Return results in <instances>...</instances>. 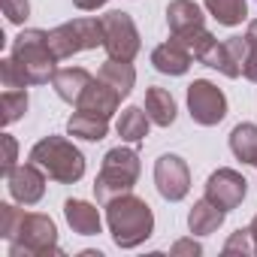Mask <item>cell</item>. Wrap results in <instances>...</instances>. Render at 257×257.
I'll return each mask as SVG.
<instances>
[{
    "label": "cell",
    "mask_w": 257,
    "mask_h": 257,
    "mask_svg": "<svg viewBox=\"0 0 257 257\" xmlns=\"http://www.w3.org/2000/svg\"><path fill=\"white\" fill-rule=\"evenodd\" d=\"M31 161L43 167L52 182L73 185L85 176V155L64 137H46L31 149Z\"/></svg>",
    "instance_id": "277c9868"
},
{
    "label": "cell",
    "mask_w": 257,
    "mask_h": 257,
    "mask_svg": "<svg viewBox=\"0 0 257 257\" xmlns=\"http://www.w3.org/2000/svg\"><path fill=\"white\" fill-rule=\"evenodd\" d=\"M16 161H19V143H16V137L4 134V176L16 170Z\"/></svg>",
    "instance_id": "4dcf8cb0"
},
{
    "label": "cell",
    "mask_w": 257,
    "mask_h": 257,
    "mask_svg": "<svg viewBox=\"0 0 257 257\" xmlns=\"http://www.w3.org/2000/svg\"><path fill=\"white\" fill-rule=\"evenodd\" d=\"M224 254H257L251 230H248V227H242V230L230 233V239L224 242Z\"/></svg>",
    "instance_id": "484cf974"
},
{
    "label": "cell",
    "mask_w": 257,
    "mask_h": 257,
    "mask_svg": "<svg viewBox=\"0 0 257 257\" xmlns=\"http://www.w3.org/2000/svg\"><path fill=\"white\" fill-rule=\"evenodd\" d=\"M19 221H22V209H16L13 203H0V236H4L7 242L16 233Z\"/></svg>",
    "instance_id": "83f0119b"
},
{
    "label": "cell",
    "mask_w": 257,
    "mask_h": 257,
    "mask_svg": "<svg viewBox=\"0 0 257 257\" xmlns=\"http://www.w3.org/2000/svg\"><path fill=\"white\" fill-rule=\"evenodd\" d=\"M73 4H76L79 10L91 13V10H100V7H106V0H73Z\"/></svg>",
    "instance_id": "d6a6232c"
},
{
    "label": "cell",
    "mask_w": 257,
    "mask_h": 257,
    "mask_svg": "<svg viewBox=\"0 0 257 257\" xmlns=\"http://www.w3.org/2000/svg\"><path fill=\"white\" fill-rule=\"evenodd\" d=\"M188 112L197 124L203 127H215L224 121L227 115V97L218 85H212L209 79H194L188 85Z\"/></svg>",
    "instance_id": "52a82bcc"
},
{
    "label": "cell",
    "mask_w": 257,
    "mask_h": 257,
    "mask_svg": "<svg viewBox=\"0 0 257 257\" xmlns=\"http://www.w3.org/2000/svg\"><path fill=\"white\" fill-rule=\"evenodd\" d=\"M94 82V76L82 67H64L52 76V88L64 103H79V97L85 94V88Z\"/></svg>",
    "instance_id": "e0dca14e"
},
{
    "label": "cell",
    "mask_w": 257,
    "mask_h": 257,
    "mask_svg": "<svg viewBox=\"0 0 257 257\" xmlns=\"http://www.w3.org/2000/svg\"><path fill=\"white\" fill-rule=\"evenodd\" d=\"M106 224L118 248H137L155 233V212L146 200L121 194L106 203Z\"/></svg>",
    "instance_id": "6da1fadb"
},
{
    "label": "cell",
    "mask_w": 257,
    "mask_h": 257,
    "mask_svg": "<svg viewBox=\"0 0 257 257\" xmlns=\"http://www.w3.org/2000/svg\"><path fill=\"white\" fill-rule=\"evenodd\" d=\"M7 188H10V197L22 206H34L43 200L46 194V173L43 167H37L34 161L31 164H22L16 167L13 173H7Z\"/></svg>",
    "instance_id": "7c38bea8"
},
{
    "label": "cell",
    "mask_w": 257,
    "mask_h": 257,
    "mask_svg": "<svg viewBox=\"0 0 257 257\" xmlns=\"http://www.w3.org/2000/svg\"><path fill=\"white\" fill-rule=\"evenodd\" d=\"M224 218H227V212H224L221 206H215L209 197H203V200H197V203L191 206V212H188V227H191V233H197V236H209V233H215V230L224 224Z\"/></svg>",
    "instance_id": "ac0fdd59"
},
{
    "label": "cell",
    "mask_w": 257,
    "mask_h": 257,
    "mask_svg": "<svg viewBox=\"0 0 257 257\" xmlns=\"http://www.w3.org/2000/svg\"><path fill=\"white\" fill-rule=\"evenodd\" d=\"M170 254H173V257H200V254H203V245L194 242V239H179V242L170 248Z\"/></svg>",
    "instance_id": "1f68e13d"
},
{
    "label": "cell",
    "mask_w": 257,
    "mask_h": 257,
    "mask_svg": "<svg viewBox=\"0 0 257 257\" xmlns=\"http://www.w3.org/2000/svg\"><path fill=\"white\" fill-rule=\"evenodd\" d=\"M155 185L158 194L170 203H179L191 191V170L179 155H161L155 164Z\"/></svg>",
    "instance_id": "30bf717a"
},
{
    "label": "cell",
    "mask_w": 257,
    "mask_h": 257,
    "mask_svg": "<svg viewBox=\"0 0 257 257\" xmlns=\"http://www.w3.org/2000/svg\"><path fill=\"white\" fill-rule=\"evenodd\" d=\"M167 25H170V34L185 40L191 34H200L206 31V16L203 10L194 4V0H173L167 7Z\"/></svg>",
    "instance_id": "4fadbf2b"
},
{
    "label": "cell",
    "mask_w": 257,
    "mask_h": 257,
    "mask_svg": "<svg viewBox=\"0 0 257 257\" xmlns=\"http://www.w3.org/2000/svg\"><path fill=\"white\" fill-rule=\"evenodd\" d=\"M245 194H248V182H245V176L236 173V170H230V167L215 170V173L206 179V197H209L215 206H221L224 212L242 206Z\"/></svg>",
    "instance_id": "8fae6325"
},
{
    "label": "cell",
    "mask_w": 257,
    "mask_h": 257,
    "mask_svg": "<svg viewBox=\"0 0 257 257\" xmlns=\"http://www.w3.org/2000/svg\"><path fill=\"white\" fill-rule=\"evenodd\" d=\"M191 61H194V55H191L176 37L152 52L155 70H158V73H167V76H185V73L191 70Z\"/></svg>",
    "instance_id": "9a60e30c"
},
{
    "label": "cell",
    "mask_w": 257,
    "mask_h": 257,
    "mask_svg": "<svg viewBox=\"0 0 257 257\" xmlns=\"http://www.w3.org/2000/svg\"><path fill=\"white\" fill-rule=\"evenodd\" d=\"M137 179H140V155H137V149H131V143L118 146V149H109L106 158H103V167H100V173L94 179L97 203H109L112 197L131 194Z\"/></svg>",
    "instance_id": "3957f363"
},
{
    "label": "cell",
    "mask_w": 257,
    "mask_h": 257,
    "mask_svg": "<svg viewBox=\"0 0 257 257\" xmlns=\"http://www.w3.org/2000/svg\"><path fill=\"white\" fill-rule=\"evenodd\" d=\"M49 43L55 58H70L88 49H97L106 43V31H103V19H73L58 25L55 31H49Z\"/></svg>",
    "instance_id": "8992f818"
},
{
    "label": "cell",
    "mask_w": 257,
    "mask_h": 257,
    "mask_svg": "<svg viewBox=\"0 0 257 257\" xmlns=\"http://www.w3.org/2000/svg\"><path fill=\"white\" fill-rule=\"evenodd\" d=\"M230 152L236 155V161L257 167V124L245 121V124L233 127L230 131Z\"/></svg>",
    "instance_id": "44dd1931"
},
{
    "label": "cell",
    "mask_w": 257,
    "mask_h": 257,
    "mask_svg": "<svg viewBox=\"0 0 257 257\" xmlns=\"http://www.w3.org/2000/svg\"><path fill=\"white\" fill-rule=\"evenodd\" d=\"M149 112H143L140 106H127L121 115H118V137L121 143H131V146H140L146 137H149Z\"/></svg>",
    "instance_id": "ffe728a7"
},
{
    "label": "cell",
    "mask_w": 257,
    "mask_h": 257,
    "mask_svg": "<svg viewBox=\"0 0 257 257\" xmlns=\"http://www.w3.org/2000/svg\"><path fill=\"white\" fill-rule=\"evenodd\" d=\"M248 230H251V236H254V248H257V215H254V221L248 224Z\"/></svg>",
    "instance_id": "836d02e7"
},
{
    "label": "cell",
    "mask_w": 257,
    "mask_h": 257,
    "mask_svg": "<svg viewBox=\"0 0 257 257\" xmlns=\"http://www.w3.org/2000/svg\"><path fill=\"white\" fill-rule=\"evenodd\" d=\"M206 10L224 28H236V25H242L248 19V4L245 0H206Z\"/></svg>",
    "instance_id": "cb8c5ba5"
},
{
    "label": "cell",
    "mask_w": 257,
    "mask_h": 257,
    "mask_svg": "<svg viewBox=\"0 0 257 257\" xmlns=\"http://www.w3.org/2000/svg\"><path fill=\"white\" fill-rule=\"evenodd\" d=\"M146 112L152 118V124L158 127H170L176 121V100L167 88H149L146 91Z\"/></svg>",
    "instance_id": "7402d4cb"
},
{
    "label": "cell",
    "mask_w": 257,
    "mask_h": 257,
    "mask_svg": "<svg viewBox=\"0 0 257 257\" xmlns=\"http://www.w3.org/2000/svg\"><path fill=\"white\" fill-rule=\"evenodd\" d=\"M0 7H4L7 22H13V25H25L28 16H31V4H28V0H0Z\"/></svg>",
    "instance_id": "f1b7e54d"
},
{
    "label": "cell",
    "mask_w": 257,
    "mask_h": 257,
    "mask_svg": "<svg viewBox=\"0 0 257 257\" xmlns=\"http://www.w3.org/2000/svg\"><path fill=\"white\" fill-rule=\"evenodd\" d=\"M118 106H121V94H118L112 85H106L103 79H94V82L85 88V94L79 97V103H76V109L97 112V115H103V118H112V115L118 112Z\"/></svg>",
    "instance_id": "5bb4252c"
},
{
    "label": "cell",
    "mask_w": 257,
    "mask_h": 257,
    "mask_svg": "<svg viewBox=\"0 0 257 257\" xmlns=\"http://www.w3.org/2000/svg\"><path fill=\"white\" fill-rule=\"evenodd\" d=\"M67 131H70V137H79V140H88V143H100L109 134V118H103L97 112L76 109L70 115V121H67Z\"/></svg>",
    "instance_id": "d6986e66"
},
{
    "label": "cell",
    "mask_w": 257,
    "mask_h": 257,
    "mask_svg": "<svg viewBox=\"0 0 257 257\" xmlns=\"http://www.w3.org/2000/svg\"><path fill=\"white\" fill-rule=\"evenodd\" d=\"M197 61L218 70V73H224L227 79H239L242 70H245V61H248V40L245 37H230L224 43L215 40Z\"/></svg>",
    "instance_id": "9c48e42d"
},
{
    "label": "cell",
    "mask_w": 257,
    "mask_h": 257,
    "mask_svg": "<svg viewBox=\"0 0 257 257\" xmlns=\"http://www.w3.org/2000/svg\"><path fill=\"white\" fill-rule=\"evenodd\" d=\"M103 19V31H106V43L103 49L109 52V58L115 61H134L140 55V31L134 25V19L127 13H106Z\"/></svg>",
    "instance_id": "ba28073f"
},
{
    "label": "cell",
    "mask_w": 257,
    "mask_h": 257,
    "mask_svg": "<svg viewBox=\"0 0 257 257\" xmlns=\"http://www.w3.org/2000/svg\"><path fill=\"white\" fill-rule=\"evenodd\" d=\"M245 40H248V61H245L242 76H245L248 82H257V19H254V22H248Z\"/></svg>",
    "instance_id": "4316f807"
},
{
    "label": "cell",
    "mask_w": 257,
    "mask_h": 257,
    "mask_svg": "<svg viewBox=\"0 0 257 257\" xmlns=\"http://www.w3.org/2000/svg\"><path fill=\"white\" fill-rule=\"evenodd\" d=\"M0 103H4V124L10 127L28 112V91L25 88H7L4 97H0Z\"/></svg>",
    "instance_id": "d4e9b609"
},
{
    "label": "cell",
    "mask_w": 257,
    "mask_h": 257,
    "mask_svg": "<svg viewBox=\"0 0 257 257\" xmlns=\"http://www.w3.org/2000/svg\"><path fill=\"white\" fill-rule=\"evenodd\" d=\"M64 218L73 227V233H79V236H97L100 227H103L100 209L88 200H67L64 203Z\"/></svg>",
    "instance_id": "2e32d148"
},
{
    "label": "cell",
    "mask_w": 257,
    "mask_h": 257,
    "mask_svg": "<svg viewBox=\"0 0 257 257\" xmlns=\"http://www.w3.org/2000/svg\"><path fill=\"white\" fill-rule=\"evenodd\" d=\"M0 79H4V88H28V82H25V76H22V70L16 67L13 58L0 61Z\"/></svg>",
    "instance_id": "f546056e"
},
{
    "label": "cell",
    "mask_w": 257,
    "mask_h": 257,
    "mask_svg": "<svg viewBox=\"0 0 257 257\" xmlns=\"http://www.w3.org/2000/svg\"><path fill=\"white\" fill-rule=\"evenodd\" d=\"M52 254H61L55 221L40 212H22V221L10 236V257H52Z\"/></svg>",
    "instance_id": "5b68a950"
},
{
    "label": "cell",
    "mask_w": 257,
    "mask_h": 257,
    "mask_svg": "<svg viewBox=\"0 0 257 257\" xmlns=\"http://www.w3.org/2000/svg\"><path fill=\"white\" fill-rule=\"evenodd\" d=\"M10 58L16 61V67L22 70L28 85H43V82H49L58 73V67H55L58 58L52 52L49 31H37V28L22 31L13 40V55Z\"/></svg>",
    "instance_id": "7a4b0ae2"
},
{
    "label": "cell",
    "mask_w": 257,
    "mask_h": 257,
    "mask_svg": "<svg viewBox=\"0 0 257 257\" xmlns=\"http://www.w3.org/2000/svg\"><path fill=\"white\" fill-rule=\"evenodd\" d=\"M97 79H103L106 85H112L121 97H127V94L134 91V85H137V70L131 67V61H115V58H109L100 67V76Z\"/></svg>",
    "instance_id": "603a6c76"
}]
</instances>
